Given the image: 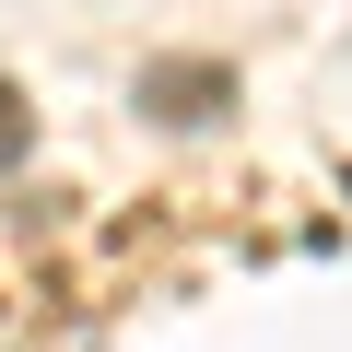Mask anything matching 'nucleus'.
<instances>
[{"mask_svg":"<svg viewBox=\"0 0 352 352\" xmlns=\"http://www.w3.org/2000/svg\"><path fill=\"white\" fill-rule=\"evenodd\" d=\"M235 59H212V47H176V59H141L129 71V106L153 118V129H212V118H235Z\"/></svg>","mask_w":352,"mask_h":352,"instance_id":"1","label":"nucleus"},{"mask_svg":"<svg viewBox=\"0 0 352 352\" xmlns=\"http://www.w3.org/2000/svg\"><path fill=\"white\" fill-rule=\"evenodd\" d=\"M24 153H36V106H24V82H12V71H0V176H12Z\"/></svg>","mask_w":352,"mask_h":352,"instance_id":"2","label":"nucleus"}]
</instances>
